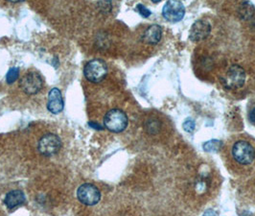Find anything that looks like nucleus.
I'll list each match as a JSON object with an SVG mask.
<instances>
[{"mask_svg": "<svg viewBox=\"0 0 255 216\" xmlns=\"http://www.w3.org/2000/svg\"><path fill=\"white\" fill-rule=\"evenodd\" d=\"M104 125L113 133H121L127 128V115L119 109H113L105 115Z\"/></svg>", "mask_w": 255, "mask_h": 216, "instance_id": "f257e3e1", "label": "nucleus"}, {"mask_svg": "<svg viewBox=\"0 0 255 216\" xmlns=\"http://www.w3.org/2000/svg\"><path fill=\"white\" fill-rule=\"evenodd\" d=\"M232 156L234 160L243 166L251 165L255 158V151L252 144L248 141L239 140L232 147Z\"/></svg>", "mask_w": 255, "mask_h": 216, "instance_id": "f03ea898", "label": "nucleus"}, {"mask_svg": "<svg viewBox=\"0 0 255 216\" xmlns=\"http://www.w3.org/2000/svg\"><path fill=\"white\" fill-rule=\"evenodd\" d=\"M84 74L90 82L99 83L107 76L108 66L103 60L94 59L85 65Z\"/></svg>", "mask_w": 255, "mask_h": 216, "instance_id": "7ed1b4c3", "label": "nucleus"}, {"mask_svg": "<svg viewBox=\"0 0 255 216\" xmlns=\"http://www.w3.org/2000/svg\"><path fill=\"white\" fill-rule=\"evenodd\" d=\"M61 148L62 141L55 134H46L38 141V152L45 157H50L57 154Z\"/></svg>", "mask_w": 255, "mask_h": 216, "instance_id": "20e7f679", "label": "nucleus"}, {"mask_svg": "<svg viewBox=\"0 0 255 216\" xmlns=\"http://www.w3.org/2000/svg\"><path fill=\"white\" fill-rule=\"evenodd\" d=\"M246 82V71L242 66L233 64L228 70L224 78V85L227 89H234L241 88Z\"/></svg>", "mask_w": 255, "mask_h": 216, "instance_id": "39448f33", "label": "nucleus"}, {"mask_svg": "<svg viewBox=\"0 0 255 216\" xmlns=\"http://www.w3.org/2000/svg\"><path fill=\"white\" fill-rule=\"evenodd\" d=\"M77 197L79 201L87 206H94L99 203L101 193L99 190L91 184H84L77 191Z\"/></svg>", "mask_w": 255, "mask_h": 216, "instance_id": "423d86ee", "label": "nucleus"}, {"mask_svg": "<svg viewBox=\"0 0 255 216\" xmlns=\"http://www.w3.org/2000/svg\"><path fill=\"white\" fill-rule=\"evenodd\" d=\"M162 14L170 22H179L185 14L184 5L180 1H167L163 6Z\"/></svg>", "mask_w": 255, "mask_h": 216, "instance_id": "0eeeda50", "label": "nucleus"}, {"mask_svg": "<svg viewBox=\"0 0 255 216\" xmlns=\"http://www.w3.org/2000/svg\"><path fill=\"white\" fill-rule=\"evenodd\" d=\"M43 82L40 75L37 72H28L20 81V88L30 95L36 94L42 88Z\"/></svg>", "mask_w": 255, "mask_h": 216, "instance_id": "6e6552de", "label": "nucleus"}, {"mask_svg": "<svg viewBox=\"0 0 255 216\" xmlns=\"http://www.w3.org/2000/svg\"><path fill=\"white\" fill-rule=\"evenodd\" d=\"M211 32V25L207 20L199 19L197 20L190 29L189 38L192 41H200L207 38Z\"/></svg>", "mask_w": 255, "mask_h": 216, "instance_id": "1a4fd4ad", "label": "nucleus"}, {"mask_svg": "<svg viewBox=\"0 0 255 216\" xmlns=\"http://www.w3.org/2000/svg\"><path fill=\"white\" fill-rule=\"evenodd\" d=\"M47 109L50 113L55 115L60 114L64 110V101L60 89L54 88L49 91Z\"/></svg>", "mask_w": 255, "mask_h": 216, "instance_id": "9d476101", "label": "nucleus"}, {"mask_svg": "<svg viewBox=\"0 0 255 216\" xmlns=\"http://www.w3.org/2000/svg\"><path fill=\"white\" fill-rule=\"evenodd\" d=\"M161 38L162 28L157 24H153L148 27L142 36L143 41L147 44H156L160 41Z\"/></svg>", "mask_w": 255, "mask_h": 216, "instance_id": "9b49d317", "label": "nucleus"}, {"mask_svg": "<svg viewBox=\"0 0 255 216\" xmlns=\"http://www.w3.org/2000/svg\"><path fill=\"white\" fill-rule=\"evenodd\" d=\"M25 200L24 193L19 190H15V191H10L9 193H7L4 203L7 206L8 209L13 210L16 207L24 204Z\"/></svg>", "mask_w": 255, "mask_h": 216, "instance_id": "f8f14e48", "label": "nucleus"}, {"mask_svg": "<svg viewBox=\"0 0 255 216\" xmlns=\"http://www.w3.org/2000/svg\"><path fill=\"white\" fill-rule=\"evenodd\" d=\"M145 128H146V131L147 133H149L150 135H155L157 134L160 129H161V123L158 119H155V118H150L146 124H145Z\"/></svg>", "mask_w": 255, "mask_h": 216, "instance_id": "ddd939ff", "label": "nucleus"}, {"mask_svg": "<svg viewBox=\"0 0 255 216\" xmlns=\"http://www.w3.org/2000/svg\"><path fill=\"white\" fill-rule=\"evenodd\" d=\"M223 146V142L221 140H211L206 141L204 144V150L205 152H218Z\"/></svg>", "mask_w": 255, "mask_h": 216, "instance_id": "4468645a", "label": "nucleus"}, {"mask_svg": "<svg viewBox=\"0 0 255 216\" xmlns=\"http://www.w3.org/2000/svg\"><path fill=\"white\" fill-rule=\"evenodd\" d=\"M255 7L251 2H243L242 6H241V15L243 18H250L251 15L254 14V10Z\"/></svg>", "mask_w": 255, "mask_h": 216, "instance_id": "2eb2a0df", "label": "nucleus"}, {"mask_svg": "<svg viewBox=\"0 0 255 216\" xmlns=\"http://www.w3.org/2000/svg\"><path fill=\"white\" fill-rule=\"evenodd\" d=\"M19 77V68L12 67L9 69L7 75H6V82L8 84H13Z\"/></svg>", "mask_w": 255, "mask_h": 216, "instance_id": "dca6fc26", "label": "nucleus"}, {"mask_svg": "<svg viewBox=\"0 0 255 216\" xmlns=\"http://www.w3.org/2000/svg\"><path fill=\"white\" fill-rule=\"evenodd\" d=\"M136 9H137L138 13H140L143 17H149V16L151 15V13H152L149 9H147V8H146L144 5H142V4H138V5L136 6Z\"/></svg>", "mask_w": 255, "mask_h": 216, "instance_id": "f3484780", "label": "nucleus"}, {"mask_svg": "<svg viewBox=\"0 0 255 216\" xmlns=\"http://www.w3.org/2000/svg\"><path fill=\"white\" fill-rule=\"evenodd\" d=\"M195 122L192 120V119H187L184 123H183V129L184 131L188 132V133H192L194 130H195Z\"/></svg>", "mask_w": 255, "mask_h": 216, "instance_id": "a211bd4d", "label": "nucleus"}, {"mask_svg": "<svg viewBox=\"0 0 255 216\" xmlns=\"http://www.w3.org/2000/svg\"><path fill=\"white\" fill-rule=\"evenodd\" d=\"M99 7H101L105 11H111L112 9V2L111 1H102L99 3Z\"/></svg>", "mask_w": 255, "mask_h": 216, "instance_id": "6ab92c4d", "label": "nucleus"}, {"mask_svg": "<svg viewBox=\"0 0 255 216\" xmlns=\"http://www.w3.org/2000/svg\"><path fill=\"white\" fill-rule=\"evenodd\" d=\"M89 124H90V127L93 128V129H95V130H100V131L104 130V127H103L102 125H100L99 123H96V122H90Z\"/></svg>", "mask_w": 255, "mask_h": 216, "instance_id": "aec40b11", "label": "nucleus"}, {"mask_svg": "<svg viewBox=\"0 0 255 216\" xmlns=\"http://www.w3.org/2000/svg\"><path fill=\"white\" fill-rule=\"evenodd\" d=\"M249 119L252 123H255V107L250 112V115H249Z\"/></svg>", "mask_w": 255, "mask_h": 216, "instance_id": "412c9836", "label": "nucleus"}, {"mask_svg": "<svg viewBox=\"0 0 255 216\" xmlns=\"http://www.w3.org/2000/svg\"><path fill=\"white\" fill-rule=\"evenodd\" d=\"M204 216H216V214L212 210H208L204 213Z\"/></svg>", "mask_w": 255, "mask_h": 216, "instance_id": "4be33fe9", "label": "nucleus"}]
</instances>
